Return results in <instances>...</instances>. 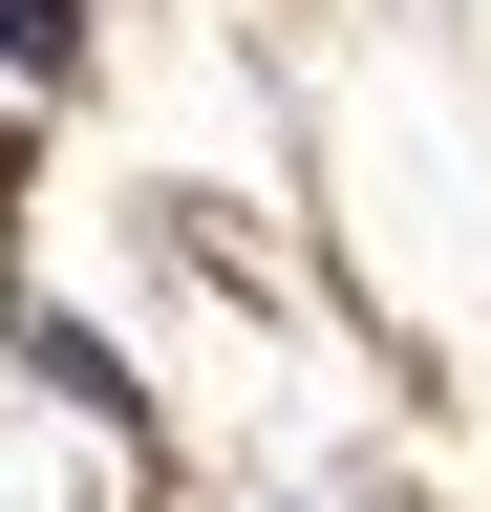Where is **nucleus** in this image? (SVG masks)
I'll use <instances>...</instances> for the list:
<instances>
[{"mask_svg":"<svg viewBox=\"0 0 491 512\" xmlns=\"http://www.w3.org/2000/svg\"><path fill=\"white\" fill-rule=\"evenodd\" d=\"M86 22H65V0H0V64H65Z\"/></svg>","mask_w":491,"mask_h":512,"instance_id":"obj_1","label":"nucleus"}]
</instances>
